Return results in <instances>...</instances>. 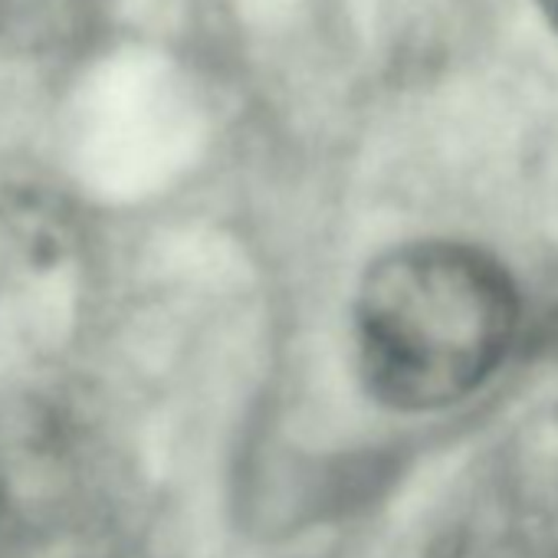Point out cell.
<instances>
[{
    "mask_svg": "<svg viewBox=\"0 0 558 558\" xmlns=\"http://www.w3.org/2000/svg\"><path fill=\"white\" fill-rule=\"evenodd\" d=\"M122 525L116 470L57 414L0 430V558H109Z\"/></svg>",
    "mask_w": 558,
    "mask_h": 558,
    "instance_id": "cell-2",
    "label": "cell"
},
{
    "mask_svg": "<svg viewBox=\"0 0 558 558\" xmlns=\"http://www.w3.org/2000/svg\"><path fill=\"white\" fill-rule=\"evenodd\" d=\"M535 4L542 8V14L548 17V24L558 31V0H535Z\"/></svg>",
    "mask_w": 558,
    "mask_h": 558,
    "instance_id": "cell-3",
    "label": "cell"
},
{
    "mask_svg": "<svg viewBox=\"0 0 558 558\" xmlns=\"http://www.w3.org/2000/svg\"><path fill=\"white\" fill-rule=\"evenodd\" d=\"M506 269L460 243H414L378 259L359 293L368 391L398 411H434L476 391L515 332Z\"/></svg>",
    "mask_w": 558,
    "mask_h": 558,
    "instance_id": "cell-1",
    "label": "cell"
}]
</instances>
